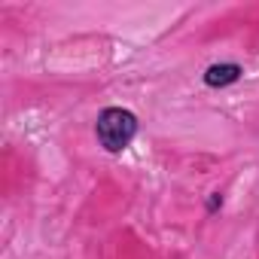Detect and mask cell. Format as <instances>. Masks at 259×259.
I'll use <instances>...</instances> for the list:
<instances>
[{
    "mask_svg": "<svg viewBox=\"0 0 259 259\" xmlns=\"http://www.w3.org/2000/svg\"><path fill=\"white\" fill-rule=\"evenodd\" d=\"M138 128H141V122H138V116L132 110L104 107L98 113V122H95V135H98V144L107 153L119 156V153H125L128 147H132V141L138 138Z\"/></svg>",
    "mask_w": 259,
    "mask_h": 259,
    "instance_id": "cell-1",
    "label": "cell"
},
{
    "mask_svg": "<svg viewBox=\"0 0 259 259\" xmlns=\"http://www.w3.org/2000/svg\"><path fill=\"white\" fill-rule=\"evenodd\" d=\"M241 76H244V67H241V64H235V61H220V64H210V67L204 70V85H210V89H226V85L238 82Z\"/></svg>",
    "mask_w": 259,
    "mask_h": 259,
    "instance_id": "cell-2",
    "label": "cell"
},
{
    "mask_svg": "<svg viewBox=\"0 0 259 259\" xmlns=\"http://www.w3.org/2000/svg\"><path fill=\"white\" fill-rule=\"evenodd\" d=\"M217 207H223V195H220V192H210V198H207V213H213Z\"/></svg>",
    "mask_w": 259,
    "mask_h": 259,
    "instance_id": "cell-3",
    "label": "cell"
}]
</instances>
